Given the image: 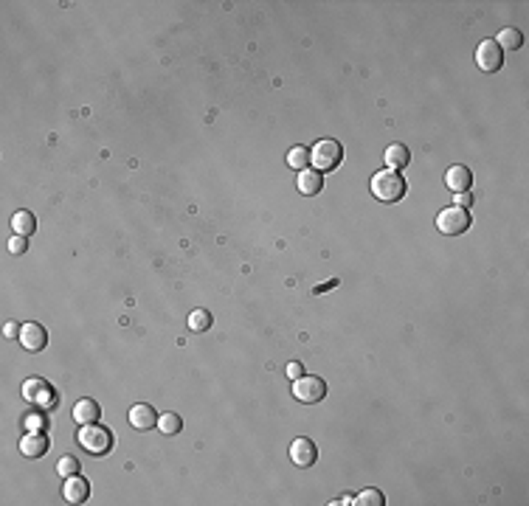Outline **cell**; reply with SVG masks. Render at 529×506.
I'll return each mask as SVG.
<instances>
[{"label":"cell","mask_w":529,"mask_h":506,"mask_svg":"<svg viewBox=\"0 0 529 506\" xmlns=\"http://www.w3.org/2000/svg\"><path fill=\"white\" fill-rule=\"evenodd\" d=\"M408 192V183L403 180L400 172H391V169H380L378 175L372 177V194L380 203H400Z\"/></svg>","instance_id":"1"},{"label":"cell","mask_w":529,"mask_h":506,"mask_svg":"<svg viewBox=\"0 0 529 506\" xmlns=\"http://www.w3.org/2000/svg\"><path fill=\"white\" fill-rule=\"evenodd\" d=\"M76 444L87 453V456H107L113 447V431L102 428L99 422L93 425H79L76 431Z\"/></svg>","instance_id":"2"},{"label":"cell","mask_w":529,"mask_h":506,"mask_svg":"<svg viewBox=\"0 0 529 506\" xmlns=\"http://www.w3.org/2000/svg\"><path fill=\"white\" fill-rule=\"evenodd\" d=\"M341 160H344V146H341V141H335V138H321V141H315L312 149H310V169H315L321 175L338 169Z\"/></svg>","instance_id":"3"},{"label":"cell","mask_w":529,"mask_h":506,"mask_svg":"<svg viewBox=\"0 0 529 506\" xmlns=\"http://www.w3.org/2000/svg\"><path fill=\"white\" fill-rule=\"evenodd\" d=\"M470 228V211L467 209H459V206H448L437 214V231L445 233V236H459Z\"/></svg>","instance_id":"4"},{"label":"cell","mask_w":529,"mask_h":506,"mask_svg":"<svg viewBox=\"0 0 529 506\" xmlns=\"http://www.w3.org/2000/svg\"><path fill=\"white\" fill-rule=\"evenodd\" d=\"M293 397L304 405H315L327 397V383L315 374H304L299 380H293Z\"/></svg>","instance_id":"5"},{"label":"cell","mask_w":529,"mask_h":506,"mask_svg":"<svg viewBox=\"0 0 529 506\" xmlns=\"http://www.w3.org/2000/svg\"><path fill=\"white\" fill-rule=\"evenodd\" d=\"M23 397L28 405H37V408H54V402H57L54 388L40 377H31L23 383Z\"/></svg>","instance_id":"6"},{"label":"cell","mask_w":529,"mask_h":506,"mask_svg":"<svg viewBox=\"0 0 529 506\" xmlns=\"http://www.w3.org/2000/svg\"><path fill=\"white\" fill-rule=\"evenodd\" d=\"M476 65L481 73H498L504 68V51L496 45V40H481L476 48Z\"/></svg>","instance_id":"7"},{"label":"cell","mask_w":529,"mask_h":506,"mask_svg":"<svg viewBox=\"0 0 529 506\" xmlns=\"http://www.w3.org/2000/svg\"><path fill=\"white\" fill-rule=\"evenodd\" d=\"M158 411L152 408V405H133L130 408V414H127V419H130V428H136V431H141V434H147V431H152V428H158Z\"/></svg>","instance_id":"8"},{"label":"cell","mask_w":529,"mask_h":506,"mask_svg":"<svg viewBox=\"0 0 529 506\" xmlns=\"http://www.w3.org/2000/svg\"><path fill=\"white\" fill-rule=\"evenodd\" d=\"M90 498V484H87V478H82L79 473L76 475H68L65 481H62V501H68V504H84Z\"/></svg>","instance_id":"9"},{"label":"cell","mask_w":529,"mask_h":506,"mask_svg":"<svg viewBox=\"0 0 529 506\" xmlns=\"http://www.w3.org/2000/svg\"><path fill=\"white\" fill-rule=\"evenodd\" d=\"M315 458H318V447H315L307 436L293 439V444H290V461H293L296 467H312Z\"/></svg>","instance_id":"10"},{"label":"cell","mask_w":529,"mask_h":506,"mask_svg":"<svg viewBox=\"0 0 529 506\" xmlns=\"http://www.w3.org/2000/svg\"><path fill=\"white\" fill-rule=\"evenodd\" d=\"M20 346H23L26 352H43V349L48 346V332H45L40 324H23Z\"/></svg>","instance_id":"11"},{"label":"cell","mask_w":529,"mask_h":506,"mask_svg":"<svg viewBox=\"0 0 529 506\" xmlns=\"http://www.w3.org/2000/svg\"><path fill=\"white\" fill-rule=\"evenodd\" d=\"M445 186L454 192V194H462V192H470L473 186V172L462 163H454L448 172H445Z\"/></svg>","instance_id":"12"},{"label":"cell","mask_w":529,"mask_h":506,"mask_svg":"<svg viewBox=\"0 0 529 506\" xmlns=\"http://www.w3.org/2000/svg\"><path fill=\"white\" fill-rule=\"evenodd\" d=\"M48 444H51L48 434H26L20 439V453L26 458H43L48 453Z\"/></svg>","instance_id":"13"},{"label":"cell","mask_w":529,"mask_h":506,"mask_svg":"<svg viewBox=\"0 0 529 506\" xmlns=\"http://www.w3.org/2000/svg\"><path fill=\"white\" fill-rule=\"evenodd\" d=\"M383 163L391 172H403L411 163V149L405 144H388L386 146V155H383Z\"/></svg>","instance_id":"14"},{"label":"cell","mask_w":529,"mask_h":506,"mask_svg":"<svg viewBox=\"0 0 529 506\" xmlns=\"http://www.w3.org/2000/svg\"><path fill=\"white\" fill-rule=\"evenodd\" d=\"M74 419H76V425H93V422H99V419H102V408H99V402L90 400V397L79 400V402L74 405Z\"/></svg>","instance_id":"15"},{"label":"cell","mask_w":529,"mask_h":506,"mask_svg":"<svg viewBox=\"0 0 529 506\" xmlns=\"http://www.w3.org/2000/svg\"><path fill=\"white\" fill-rule=\"evenodd\" d=\"M296 186H299V192H302L304 197H315V194L324 189V177H321V172H315V169H304V172H299Z\"/></svg>","instance_id":"16"},{"label":"cell","mask_w":529,"mask_h":506,"mask_svg":"<svg viewBox=\"0 0 529 506\" xmlns=\"http://www.w3.org/2000/svg\"><path fill=\"white\" fill-rule=\"evenodd\" d=\"M496 45H498L501 51H518V48L524 45L521 28H501L498 37H496Z\"/></svg>","instance_id":"17"},{"label":"cell","mask_w":529,"mask_h":506,"mask_svg":"<svg viewBox=\"0 0 529 506\" xmlns=\"http://www.w3.org/2000/svg\"><path fill=\"white\" fill-rule=\"evenodd\" d=\"M11 231L14 233H20V236H31L34 231H37V217L31 214V211H17L14 217H11Z\"/></svg>","instance_id":"18"},{"label":"cell","mask_w":529,"mask_h":506,"mask_svg":"<svg viewBox=\"0 0 529 506\" xmlns=\"http://www.w3.org/2000/svg\"><path fill=\"white\" fill-rule=\"evenodd\" d=\"M288 166L296 169V172H304L310 169V146H290L288 149Z\"/></svg>","instance_id":"19"},{"label":"cell","mask_w":529,"mask_h":506,"mask_svg":"<svg viewBox=\"0 0 529 506\" xmlns=\"http://www.w3.org/2000/svg\"><path fill=\"white\" fill-rule=\"evenodd\" d=\"M158 431L163 436L180 434V431H183V419H180L178 414H172V411H169V414H160V417H158Z\"/></svg>","instance_id":"20"},{"label":"cell","mask_w":529,"mask_h":506,"mask_svg":"<svg viewBox=\"0 0 529 506\" xmlns=\"http://www.w3.org/2000/svg\"><path fill=\"white\" fill-rule=\"evenodd\" d=\"M189 329H192V332H209V329H212V312H209V309H195V312H189Z\"/></svg>","instance_id":"21"},{"label":"cell","mask_w":529,"mask_h":506,"mask_svg":"<svg viewBox=\"0 0 529 506\" xmlns=\"http://www.w3.org/2000/svg\"><path fill=\"white\" fill-rule=\"evenodd\" d=\"M383 504H386V498H383L380 490H364V493L355 495V506H383Z\"/></svg>","instance_id":"22"},{"label":"cell","mask_w":529,"mask_h":506,"mask_svg":"<svg viewBox=\"0 0 529 506\" xmlns=\"http://www.w3.org/2000/svg\"><path fill=\"white\" fill-rule=\"evenodd\" d=\"M57 473H60L62 478L76 475V473H79V458H76V456H62V458L57 461Z\"/></svg>","instance_id":"23"},{"label":"cell","mask_w":529,"mask_h":506,"mask_svg":"<svg viewBox=\"0 0 529 506\" xmlns=\"http://www.w3.org/2000/svg\"><path fill=\"white\" fill-rule=\"evenodd\" d=\"M26 251H28V236L14 233V236L9 239V253H11V256H23Z\"/></svg>","instance_id":"24"},{"label":"cell","mask_w":529,"mask_h":506,"mask_svg":"<svg viewBox=\"0 0 529 506\" xmlns=\"http://www.w3.org/2000/svg\"><path fill=\"white\" fill-rule=\"evenodd\" d=\"M20 332H23V324H20V321H6V324H3V335H6L9 341H17Z\"/></svg>","instance_id":"25"},{"label":"cell","mask_w":529,"mask_h":506,"mask_svg":"<svg viewBox=\"0 0 529 506\" xmlns=\"http://www.w3.org/2000/svg\"><path fill=\"white\" fill-rule=\"evenodd\" d=\"M454 206H459V209H470V206H473V194H470V192H462V194H456Z\"/></svg>","instance_id":"26"},{"label":"cell","mask_w":529,"mask_h":506,"mask_svg":"<svg viewBox=\"0 0 529 506\" xmlns=\"http://www.w3.org/2000/svg\"><path fill=\"white\" fill-rule=\"evenodd\" d=\"M288 377H290V380H299V377H304V365H302V363H296V361L288 363Z\"/></svg>","instance_id":"27"}]
</instances>
